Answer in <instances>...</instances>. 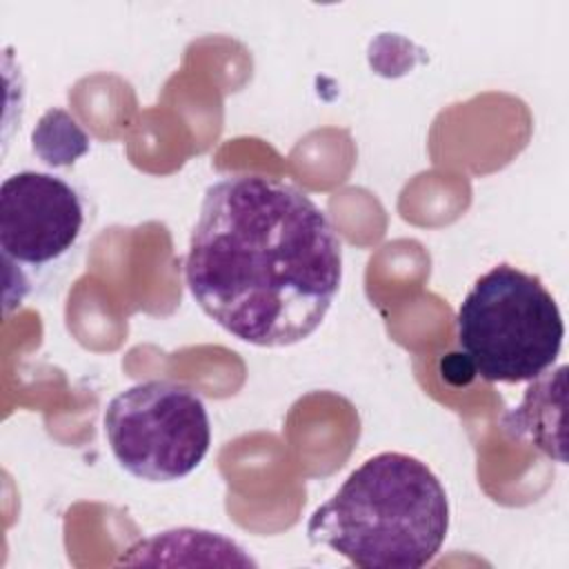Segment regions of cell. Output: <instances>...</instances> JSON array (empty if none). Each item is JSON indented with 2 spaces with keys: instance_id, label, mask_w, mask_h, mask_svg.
Instances as JSON below:
<instances>
[{
  "instance_id": "cell-1",
  "label": "cell",
  "mask_w": 569,
  "mask_h": 569,
  "mask_svg": "<svg viewBox=\"0 0 569 569\" xmlns=\"http://www.w3.org/2000/svg\"><path fill=\"white\" fill-rule=\"evenodd\" d=\"M198 307L256 347H289L325 320L342 282V242L296 184L229 173L204 191L184 258Z\"/></svg>"
},
{
  "instance_id": "cell-2",
  "label": "cell",
  "mask_w": 569,
  "mask_h": 569,
  "mask_svg": "<svg viewBox=\"0 0 569 569\" xmlns=\"http://www.w3.org/2000/svg\"><path fill=\"white\" fill-rule=\"evenodd\" d=\"M449 498L418 458L382 451L356 467L307 522L325 545L362 569H420L445 545Z\"/></svg>"
},
{
  "instance_id": "cell-3",
  "label": "cell",
  "mask_w": 569,
  "mask_h": 569,
  "mask_svg": "<svg viewBox=\"0 0 569 569\" xmlns=\"http://www.w3.org/2000/svg\"><path fill=\"white\" fill-rule=\"evenodd\" d=\"M456 338L482 380L527 382L556 362L565 322L538 276L502 262L482 273L462 298Z\"/></svg>"
},
{
  "instance_id": "cell-4",
  "label": "cell",
  "mask_w": 569,
  "mask_h": 569,
  "mask_svg": "<svg viewBox=\"0 0 569 569\" xmlns=\"http://www.w3.org/2000/svg\"><path fill=\"white\" fill-rule=\"evenodd\" d=\"M102 422L116 462L144 482L189 476L211 445L202 398L171 380H144L120 391L109 400Z\"/></svg>"
},
{
  "instance_id": "cell-5",
  "label": "cell",
  "mask_w": 569,
  "mask_h": 569,
  "mask_svg": "<svg viewBox=\"0 0 569 569\" xmlns=\"http://www.w3.org/2000/svg\"><path fill=\"white\" fill-rule=\"evenodd\" d=\"M84 224L80 193L60 176L18 171L0 187V249L7 267H44L67 256Z\"/></svg>"
}]
</instances>
